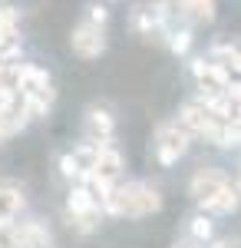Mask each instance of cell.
I'll return each instance as SVG.
<instances>
[{
	"mask_svg": "<svg viewBox=\"0 0 241 248\" xmlns=\"http://www.w3.org/2000/svg\"><path fill=\"white\" fill-rule=\"evenodd\" d=\"M238 202H241V195L235 186H228L225 192H218L211 202H205V212H215V215H225V212H235L238 209Z\"/></svg>",
	"mask_w": 241,
	"mask_h": 248,
	"instance_id": "obj_14",
	"label": "cell"
},
{
	"mask_svg": "<svg viewBox=\"0 0 241 248\" xmlns=\"http://www.w3.org/2000/svg\"><path fill=\"white\" fill-rule=\"evenodd\" d=\"M60 172H63L66 179H83V172H79V166H76L73 153H70V155H63V159H60Z\"/></svg>",
	"mask_w": 241,
	"mask_h": 248,
	"instance_id": "obj_20",
	"label": "cell"
},
{
	"mask_svg": "<svg viewBox=\"0 0 241 248\" xmlns=\"http://www.w3.org/2000/svg\"><path fill=\"white\" fill-rule=\"evenodd\" d=\"M70 46H73V53H79L83 60H96L103 50H106V33H103L99 23L83 20V23L73 30V37H70Z\"/></svg>",
	"mask_w": 241,
	"mask_h": 248,
	"instance_id": "obj_5",
	"label": "cell"
},
{
	"mask_svg": "<svg viewBox=\"0 0 241 248\" xmlns=\"http://www.w3.org/2000/svg\"><path fill=\"white\" fill-rule=\"evenodd\" d=\"M23 209V195L14 186H0V225H7L17 212Z\"/></svg>",
	"mask_w": 241,
	"mask_h": 248,
	"instance_id": "obj_13",
	"label": "cell"
},
{
	"mask_svg": "<svg viewBox=\"0 0 241 248\" xmlns=\"http://www.w3.org/2000/svg\"><path fill=\"white\" fill-rule=\"evenodd\" d=\"M159 209H162V195H159V189H152L146 182H126V186L112 189L109 202H106V212L129 215V218H142V215H152Z\"/></svg>",
	"mask_w": 241,
	"mask_h": 248,
	"instance_id": "obj_1",
	"label": "cell"
},
{
	"mask_svg": "<svg viewBox=\"0 0 241 248\" xmlns=\"http://www.w3.org/2000/svg\"><path fill=\"white\" fill-rule=\"evenodd\" d=\"M20 14L14 7H0V37H17Z\"/></svg>",
	"mask_w": 241,
	"mask_h": 248,
	"instance_id": "obj_16",
	"label": "cell"
},
{
	"mask_svg": "<svg viewBox=\"0 0 241 248\" xmlns=\"http://www.w3.org/2000/svg\"><path fill=\"white\" fill-rule=\"evenodd\" d=\"M17 93L27 99L30 116H43L53 106V83L46 77V70L40 66H17Z\"/></svg>",
	"mask_w": 241,
	"mask_h": 248,
	"instance_id": "obj_2",
	"label": "cell"
},
{
	"mask_svg": "<svg viewBox=\"0 0 241 248\" xmlns=\"http://www.w3.org/2000/svg\"><path fill=\"white\" fill-rule=\"evenodd\" d=\"M211 248H238V245H235L231 238H218V242H215V245H211Z\"/></svg>",
	"mask_w": 241,
	"mask_h": 248,
	"instance_id": "obj_22",
	"label": "cell"
},
{
	"mask_svg": "<svg viewBox=\"0 0 241 248\" xmlns=\"http://www.w3.org/2000/svg\"><path fill=\"white\" fill-rule=\"evenodd\" d=\"M86 20H90V23H99V27H103V23L109 20V14H106V7L93 3V7H90V14H86Z\"/></svg>",
	"mask_w": 241,
	"mask_h": 248,
	"instance_id": "obj_21",
	"label": "cell"
},
{
	"mask_svg": "<svg viewBox=\"0 0 241 248\" xmlns=\"http://www.w3.org/2000/svg\"><path fill=\"white\" fill-rule=\"evenodd\" d=\"M179 10L188 23H211L215 20V0H182Z\"/></svg>",
	"mask_w": 241,
	"mask_h": 248,
	"instance_id": "obj_11",
	"label": "cell"
},
{
	"mask_svg": "<svg viewBox=\"0 0 241 248\" xmlns=\"http://www.w3.org/2000/svg\"><path fill=\"white\" fill-rule=\"evenodd\" d=\"M86 133H90V142L109 146L112 133H116V119L109 116V109H90V116H86Z\"/></svg>",
	"mask_w": 241,
	"mask_h": 248,
	"instance_id": "obj_10",
	"label": "cell"
},
{
	"mask_svg": "<svg viewBox=\"0 0 241 248\" xmlns=\"http://www.w3.org/2000/svg\"><path fill=\"white\" fill-rule=\"evenodd\" d=\"M0 248H23L20 245V225H0Z\"/></svg>",
	"mask_w": 241,
	"mask_h": 248,
	"instance_id": "obj_19",
	"label": "cell"
},
{
	"mask_svg": "<svg viewBox=\"0 0 241 248\" xmlns=\"http://www.w3.org/2000/svg\"><path fill=\"white\" fill-rule=\"evenodd\" d=\"M188 232H192V238H198V242H208V238H211V218H205V215H195V218H192V225H188Z\"/></svg>",
	"mask_w": 241,
	"mask_h": 248,
	"instance_id": "obj_18",
	"label": "cell"
},
{
	"mask_svg": "<svg viewBox=\"0 0 241 248\" xmlns=\"http://www.w3.org/2000/svg\"><path fill=\"white\" fill-rule=\"evenodd\" d=\"M192 77L195 83L205 90V96H218V93H231V70L215 63V60H192Z\"/></svg>",
	"mask_w": 241,
	"mask_h": 248,
	"instance_id": "obj_4",
	"label": "cell"
},
{
	"mask_svg": "<svg viewBox=\"0 0 241 248\" xmlns=\"http://www.w3.org/2000/svg\"><path fill=\"white\" fill-rule=\"evenodd\" d=\"M211 60H215V63H222V66H231V70H238V73H241V50H238V46H231V43H218V46L211 50Z\"/></svg>",
	"mask_w": 241,
	"mask_h": 248,
	"instance_id": "obj_15",
	"label": "cell"
},
{
	"mask_svg": "<svg viewBox=\"0 0 241 248\" xmlns=\"http://www.w3.org/2000/svg\"><path fill=\"white\" fill-rule=\"evenodd\" d=\"M179 248H192V245H179Z\"/></svg>",
	"mask_w": 241,
	"mask_h": 248,
	"instance_id": "obj_24",
	"label": "cell"
},
{
	"mask_svg": "<svg viewBox=\"0 0 241 248\" xmlns=\"http://www.w3.org/2000/svg\"><path fill=\"white\" fill-rule=\"evenodd\" d=\"M188 153V129L182 123H162L155 129V155L162 166H175Z\"/></svg>",
	"mask_w": 241,
	"mask_h": 248,
	"instance_id": "obj_3",
	"label": "cell"
},
{
	"mask_svg": "<svg viewBox=\"0 0 241 248\" xmlns=\"http://www.w3.org/2000/svg\"><path fill=\"white\" fill-rule=\"evenodd\" d=\"M228 186H231V182H228V175H225L222 169H198L192 175V186H188V189H192V195L205 205V202H211L218 192H225Z\"/></svg>",
	"mask_w": 241,
	"mask_h": 248,
	"instance_id": "obj_7",
	"label": "cell"
},
{
	"mask_svg": "<svg viewBox=\"0 0 241 248\" xmlns=\"http://www.w3.org/2000/svg\"><path fill=\"white\" fill-rule=\"evenodd\" d=\"M30 119V109H27V99L20 93H14L7 103H0V139H10L17 136Z\"/></svg>",
	"mask_w": 241,
	"mask_h": 248,
	"instance_id": "obj_6",
	"label": "cell"
},
{
	"mask_svg": "<svg viewBox=\"0 0 241 248\" xmlns=\"http://www.w3.org/2000/svg\"><path fill=\"white\" fill-rule=\"evenodd\" d=\"M179 3H182V0H179Z\"/></svg>",
	"mask_w": 241,
	"mask_h": 248,
	"instance_id": "obj_25",
	"label": "cell"
},
{
	"mask_svg": "<svg viewBox=\"0 0 241 248\" xmlns=\"http://www.w3.org/2000/svg\"><path fill=\"white\" fill-rule=\"evenodd\" d=\"M235 189H238V195H241V179H238V186H235Z\"/></svg>",
	"mask_w": 241,
	"mask_h": 248,
	"instance_id": "obj_23",
	"label": "cell"
},
{
	"mask_svg": "<svg viewBox=\"0 0 241 248\" xmlns=\"http://www.w3.org/2000/svg\"><path fill=\"white\" fill-rule=\"evenodd\" d=\"M20 245L23 248H53V238H50V232L33 218V222H23V225H20Z\"/></svg>",
	"mask_w": 241,
	"mask_h": 248,
	"instance_id": "obj_12",
	"label": "cell"
},
{
	"mask_svg": "<svg viewBox=\"0 0 241 248\" xmlns=\"http://www.w3.org/2000/svg\"><path fill=\"white\" fill-rule=\"evenodd\" d=\"M99 209H103V205H99V202L93 199V192L86 189V186H83V189H73V192H70V215H73L76 222H79V229H83V232H90V229L96 225V218H99Z\"/></svg>",
	"mask_w": 241,
	"mask_h": 248,
	"instance_id": "obj_8",
	"label": "cell"
},
{
	"mask_svg": "<svg viewBox=\"0 0 241 248\" xmlns=\"http://www.w3.org/2000/svg\"><path fill=\"white\" fill-rule=\"evenodd\" d=\"M188 46H192V33H188V30H172V33H168V50H172V53L182 57V53H188Z\"/></svg>",
	"mask_w": 241,
	"mask_h": 248,
	"instance_id": "obj_17",
	"label": "cell"
},
{
	"mask_svg": "<svg viewBox=\"0 0 241 248\" xmlns=\"http://www.w3.org/2000/svg\"><path fill=\"white\" fill-rule=\"evenodd\" d=\"M119 172H122V155H119V149H112V146H99V155H96V166H93V179H99V182H106V186H112L116 179H119Z\"/></svg>",
	"mask_w": 241,
	"mask_h": 248,
	"instance_id": "obj_9",
	"label": "cell"
}]
</instances>
